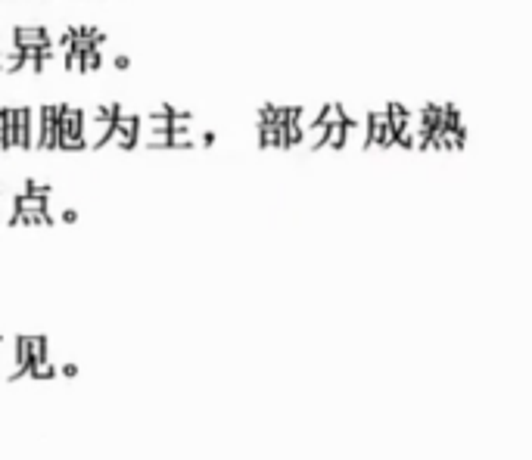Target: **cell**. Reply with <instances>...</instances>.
<instances>
[{"label": "cell", "mask_w": 532, "mask_h": 460, "mask_svg": "<svg viewBox=\"0 0 532 460\" xmlns=\"http://www.w3.org/2000/svg\"><path fill=\"white\" fill-rule=\"evenodd\" d=\"M56 131H60V150H66V153H81V150H84V140H81V106L63 103L60 122H56Z\"/></svg>", "instance_id": "cell-1"}, {"label": "cell", "mask_w": 532, "mask_h": 460, "mask_svg": "<svg viewBox=\"0 0 532 460\" xmlns=\"http://www.w3.org/2000/svg\"><path fill=\"white\" fill-rule=\"evenodd\" d=\"M7 150H28V106H7L4 153Z\"/></svg>", "instance_id": "cell-2"}, {"label": "cell", "mask_w": 532, "mask_h": 460, "mask_svg": "<svg viewBox=\"0 0 532 460\" xmlns=\"http://www.w3.org/2000/svg\"><path fill=\"white\" fill-rule=\"evenodd\" d=\"M60 109L63 103H47L41 106V140L38 150H60V131H56V122H60Z\"/></svg>", "instance_id": "cell-3"}, {"label": "cell", "mask_w": 532, "mask_h": 460, "mask_svg": "<svg viewBox=\"0 0 532 460\" xmlns=\"http://www.w3.org/2000/svg\"><path fill=\"white\" fill-rule=\"evenodd\" d=\"M50 41H53L50 38V28H44V25H16L13 28V44L19 50H25V47H44Z\"/></svg>", "instance_id": "cell-4"}, {"label": "cell", "mask_w": 532, "mask_h": 460, "mask_svg": "<svg viewBox=\"0 0 532 460\" xmlns=\"http://www.w3.org/2000/svg\"><path fill=\"white\" fill-rule=\"evenodd\" d=\"M324 137H327V128H324L321 122H315V125H308V128L302 131V140H299V147H305V150H315V153H321V143H324Z\"/></svg>", "instance_id": "cell-5"}, {"label": "cell", "mask_w": 532, "mask_h": 460, "mask_svg": "<svg viewBox=\"0 0 532 460\" xmlns=\"http://www.w3.org/2000/svg\"><path fill=\"white\" fill-rule=\"evenodd\" d=\"M41 140V106H28V150H38Z\"/></svg>", "instance_id": "cell-6"}, {"label": "cell", "mask_w": 532, "mask_h": 460, "mask_svg": "<svg viewBox=\"0 0 532 460\" xmlns=\"http://www.w3.org/2000/svg\"><path fill=\"white\" fill-rule=\"evenodd\" d=\"M324 128L330 125H346V115H343V103H324L321 106V119H318Z\"/></svg>", "instance_id": "cell-7"}, {"label": "cell", "mask_w": 532, "mask_h": 460, "mask_svg": "<svg viewBox=\"0 0 532 460\" xmlns=\"http://www.w3.org/2000/svg\"><path fill=\"white\" fill-rule=\"evenodd\" d=\"M343 137H346V125H330L321 150H343Z\"/></svg>", "instance_id": "cell-8"}, {"label": "cell", "mask_w": 532, "mask_h": 460, "mask_svg": "<svg viewBox=\"0 0 532 460\" xmlns=\"http://www.w3.org/2000/svg\"><path fill=\"white\" fill-rule=\"evenodd\" d=\"M321 106H324V103H321ZM321 106H299V128H302V131L321 119Z\"/></svg>", "instance_id": "cell-9"}, {"label": "cell", "mask_w": 532, "mask_h": 460, "mask_svg": "<svg viewBox=\"0 0 532 460\" xmlns=\"http://www.w3.org/2000/svg\"><path fill=\"white\" fill-rule=\"evenodd\" d=\"M81 66H84V72H97L103 66V50L100 47L88 50V53L81 56Z\"/></svg>", "instance_id": "cell-10"}, {"label": "cell", "mask_w": 532, "mask_h": 460, "mask_svg": "<svg viewBox=\"0 0 532 460\" xmlns=\"http://www.w3.org/2000/svg\"><path fill=\"white\" fill-rule=\"evenodd\" d=\"M4 134H7V106L0 103V150H4Z\"/></svg>", "instance_id": "cell-11"}, {"label": "cell", "mask_w": 532, "mask_h": 460, "mask_svg": "<svg viewBox=\"0 0 532 460\" xmlns=\"http://www.w3.org/2000/svg\"><path fill=\"white\" fill-rule=\"evenodd\" d=\"M112 63H116V69H128V66H131V60H128L125 53H119V56H116V60H112Z\"/></svg>", "instance_id": "cell-12"}, {"label": "cell", "mask_w": 532, "mask_h": 460, "mask_svg": "<svg viewBox=\"0 0 532 460\" xmlns=\"http://www.w3.org/2000/svg\"><path fill=\"white\" fill-rule=\"evenodd\" d=\"M63 221H69V224H72V221H78V215H75L72 209H66V212H63Z\"/></svg>", "instance_id": "cell-13"}]
</instances>
